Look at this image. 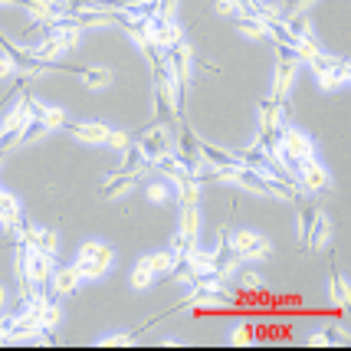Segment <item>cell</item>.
Here are the masks:
<instances>
[{
  "instance_id": "cell-20",
  "label": "cell",
  "mask_w": 351,
  "mask_h": 351,
  "mask_svg": "<svg viewBox=\"0 0 351 351\" xmlns=\"http://www.w3.org/2000/svg\"><path fill=\"white\" fill-rule=\"evenodd\" d=\"M138 263H145V266L154 273V279H158V276H171V269H174V263L178 260H174L171 250H161V253H152V256H141Z\"/></svg>"
},
{
  "instance_id": "cell-2",
  "label": "cell",
  "mask_w": 351,
  "mask_h": 351,
  "mask_svg": "<svg viewBox=\"0 0 351 351\" xmlns=\"http://www.w3.org/2000/svg\"><path fill=\"white\" fill-rule=\"evenodd\" d=\"M279 152L286 154L292 165H299L306 158H315V141L308 132L295 128V125H279Z\"/></svg>"
},
{
  "instance_id": "cell-10",
  "label": "cell",
  "mask_w": 351,
  "mask_h": 351,
  "mask_svg": "<svg viewBox=\"0 0 351 351\" xmlns=\"http://www.w3.org/2000/svg\"><path fill=\"white\" fill-rule=\"evenodd\" d=\"M138 181H141V178H135L132 171H115V174H106V184H102V197H106V200L122 197V194H128V191H132Z\"/></svg>"
},
{
  "instance_id": "cell-3",
  "label": "cell",
  "mask_w": 351,
  "mask_h": 351,
  "mask_svg": "<svg viewBox=\"0 0 351 351\" xmlns=\"http://www.w3.org/2000/svg\"><path fill=\"white\" fill-rule=\"evenodd\" d=\"M171 128L168 125H148V128H141V138H138V152H141V158L148 161V165H154L158 158H165V154H171Z\"/></svg>"
},
{
  "instance_id": "cell-42",
  "label": "cell",
  "mask_w": 351,
  "mask_h": 351,
  "mask_svg": "<svg viewBox=\"0 0 351 351\" xmlns=\"http://www.w3.org/2000/svg\"><path fill=\"white\" fill-rule=\"evenodd\" d=\"M132 338H135V332H122V335H106V338H99L95 345H106V348H122V345H132Z\"/></svg>"
},
{
  "instance_id": "cell-13",
  "label": "cell",
  "mask_w": 351,
  "mask_h": 351,
  "mask_svg": "<svg viewBox=\"0 0 351 351\" xmlns=\"http://www.w3.org/2000/svg\"><path fill=\"white\" fill-rule=\"evenodd\" d=\"M27 276L33 279V286H49V276H53V256L30 250V256H27Z\"/></svg>"
},
{
  "instance_id": "cell-38",
  "label": "cell",
  "mask_w": 351,
  "mask_h": 351,
  "mask_svg": "<svg viewBox=\"0 0 351 351\" xmlns=\"http://www.w3.org/2000/svg\"><path fill=\"white\" fill-rule=\"evenodd\" d=\"M106 145L112 148V152H125V148L132 145V135H128V132H115V128H108Z\"/></svg>"
},
{
  "instance_id": "cell-32",
  "label": "cell",
  "mask_w": 351,
  "mask_h": 351,
  "mask_svg": "<svg viewBox=\"0 0 351 351\" xmlns=\"http://www.w3.org/2000/svg\"><path fill=\"white\" fill-rule=\"evenodd\" d=\"M56 250H60V237H56L53 230H40V237H36V253L56 256Z\"/></svg>"
},
{
  "instance_id": "cell-25",
  "label": "cell",
  "mask_w": 351,
  "mask_h": 351,
  "mask_svg": "<svg viewBox=\"0 0 351 351\" xmlns=\"http://www.w3.org/2000/svg\"><path fill=\"white\" fill-rule=\"evenodd\" d=\"M289 49L295 53V60H299V62H308L312 56H319V53H322V46L315 43V36H295Z\"/></svg>"
},
{
  "instance_id": "cell-46",
  "label": "cell",
  "mask_w": 351,
  "mask_h": 351,
  "mask_svg": "<svg viewBox=\"0 0 351 351\" xmlns=\"http://www.w3.org/2000/svg\"><path fill=\"white\" fill-rule=\"evenodd\" d=\"M3 302H7V289L0 286V312H3Z\"/></svg>"
},
{
  "instance_id": "cell-11",
  "label": "cell",
  "mask_w": 351,
  "mask_h": 351,
  "mask_svg": "<svg viewBox=\"0 0 351 351\" xmlns=\"http://www.w3.org/2000/svg\"><path fill=\"white\" fill-rule=\"evenodd\" d=\"M197 148H200V158H204V161H210L214 168H240V158H237V152L217 148V145L204 141V138H197Z\"/></svg>"
},
{
  "instance_id": "cell-33",
  "label": "cell",
  "mask_w": 351,
  "mask_h": 351,
  "mask_svg": "<svg viewBox=\"0 0 351 351\" xmlns=\"http://www.w3.org/2000/svg\"><path fill=\"white\" fill-rule=\"evenodd\" d=\"M145 197L152 200V204H168L171 200V191L165 181H152L148 187H145Z\"/></svg>"
},
{
  "instance_id": "cell-43",
  "label": "cell",
  "mask_w": 351,
  "mask_h": 351,
  "mask_svg": "<svg viewBox=\"0 0 351 351\" xmlns=\"http://www.w3.org/2000/svg\"><path fill=\"white\" fill-rule=\"evenodd\" d=\"M240 286H243V289H263V276L246 269V273H240Z\"/></svg>"
},
{
  "instance_id": "cell-12",
  "label": "cell",
  "mask_w": 351,
  "mask_h": 351,
  "mask_svg": "<svg viewBox=\"0 0 351 351\" xmlns=\"http://www.w3.org/2000/svg\"><path fill=\"white\" fill-rule=\"evenodd\" d=\"M73 138H79L82 145H106V135H108V125L106 122H73L66 125Z\"/></svg>"
},
{
  "instance_id": "cell-7",
  "label": "cell",
  "mask_w": 351,
  "mask_h": 351,
  "mask_svg": "<svg viewBox=\"0 0 351 351\" xmlns=\"http://www.w3.org/2000/svg\"><path fill=\"white\" fill-rule=\"evenodd\" d=\"M53 69L79 76L86 89H106V86H112V79H115V73H112V69H106V66H69V62L60 60V62H53Z\"/></svg>"
},
{
  "instance_id": "cell-44",
  "label": "cell",
  "mask_w": 351,
  "mask_h": 351,
  "mask_svg": "<svg viewBox=\"0 0 351 351\" xmlns=\"http://www.w3.org/2000/svg\"><path fill=\"white\" fill-rule=\"evenodd\" d=\"M306 345L308 348H325V345H332V335L328 332H315V335H308Z\"/></svg>"
},
{
  "instance_id": "cell-23",
  "label": "cell",
  "mask_w": 351,
  "mask_h": 351,
  "mask_svg": "<svg viewBox=\"0 0 351 351\" xmlns=\"http://www.w3.org/2000/svg\"><path fill=\"white\" fill-rule=\"evenodd\" d=\"M79 256H95L99 263H106L108 269H112V263H115V250H112L108 243H102V240H89V243H82Z\"/></svg>"
},
{
  "instance_id": "cell-21",
  "label": "cell",
  "mask_w": 351,
  "mask_h": 351,
  "mask_svg": "<svg viewBox=\"0 0 351 351\" xmlns=\"http://www.w3.org/2000/svg\"><path fill=\"white\" fill-rule=\"evenodd\" d=\"M20 220H23V210H20L16 197H10L7 191H0V223L3 227H16Z\"/></svg>"
},
{
  "instance_id": "cell-8",
  "label": "cell",
  "mask_w": 351,
  "mask_h": 351,
  "mask_svg": "<svg viewBox=\"0 0 351 351\" xmlns=\"http://www.w3.org/2000/svg\"><path fill=\"white\" fill-rule=\"evenodd\" d=\"M184 40V30L178 27V20H152V43L161 46L165 53Z\"/></svg>"
},
{
  "instance_id": "cell-5",
  "label": "cell",
  "mask_w": 351,
  "mask_h": 351,
  "mask_svg": "<svg viewBox=\"0 0 351 351\" xmlns=\"http://www.w3.org/2000/svg\"><path fill=\"white\" fill-rule=\"evenodd\" d=\"M174 138H178V148H174V158L184 165V171L187 174H194L197 178V168L204 165V158H200V148H197V135L187 128V125L178 122V128H174Z\"/></svg>"
},
{
  "instance_id": "cell-40",
  "label": "cell",
  "mask_w": 351,
  "mask_h": 351,
  "mask_svg": "<svg viewBox=\"0 0 351 351\" xmlns=\"http://www.w3.org/2000/svg\"><path fill=\"white\" fill-rule=\"evenodd\" d=\"M335 62H338V56H328V53H319V56H312V60H308V69H312V73L319 76V73H328V69H332Z\"/></svg>"
},
{
  "instance_id": "cell-31",
  "label": "cell",
  "mask_w": 351,
  "mask_h": 351,
  "mask_svg": "<svg viewBox=\"0 0 351 351\" xmlns=\"http://www.w3.org/2000/svg\"><path fill=\"white\" fill-rule=\"evenodd\" d=\"M43 125L49 128V132H56V128H66V125H69V119H66V108H62V106H46Z\"/></svg>"
},
{
  "instance_id": "cell-35",
  "label": "cell",
  "mask_w": 351,
  "mask_h": 351,
  "mask_svg": "<svg viewBox=\"0 0 351 351\" xmlns=\"http://www.w3.org/2000/svg\"><path fill=\"white\" fill-rule=\"evenodd\" d=\"M154 282V273L152 269H148V266H145V263H138L135 266V273H132V289H148V286H152Z\"/></svg>"
},
{
  "instance_id": "cell-4",
  "label": "cell",
  "mask_w": 351,
  "mask_h": 351,
  "mask_svg": "<svg viewBox=\"0 0 351 351\" xmlns=\"http://www.w3.org/2000/svg\"><path fill=\"white\" fill-rule=\"evenodd\" d=\"M230 250L240 256V260H269L273 256V243L260 237V233H253V230H240V233H233L230 237Z\"/></svg>"
},
{
  "instance_id": "cell-9",
  "label": "cell",
  "mask_w": 351,
  "mask_h": 351,
  "mask_svg": "<svg viewBox=\"0 0 351 351\" xmlns=\"http://www.w3.org/2000/svg\"><path fill=\"white\" fill-rule=\"evenodd\" d=\"M79 273L76 266H53V276H49V289L53 295H73L79 289Z\"/></svg>"
},
{
  "instance_id": "cell-14",
  "label": "cell",
  "mask_w": 351,
  "mask_h": 351,
  "mask_svg": "<svg viewBox=\"0 0 351 351\" xmlns=\"http://www.w3.org/2000/svg\"><path fill=\"white\" fill-rule=\"evenodd\" d=\"M319 89H325V92H338V89H345L351 82V66L345 60H338L328 73H319Z\"/></svg>"
},
{
  "instance_id": "cell-39",
  "label": "cell",
  "mask_w": 351,
  "mask_h": 351,
  "mask_svg": "<svg viewBox=\"0 0 351 351\" xmlns=\"http://www.w3.org/2000/svg\"><path fill=\"white\" fill-rule=\"evenodd\" d=\"M230 345H237V348L253 345V328H250V325H233V332H230Z\"/></svg>"
},
{
  "instance_id": "cell-27",
  "label": "cell",
  "mask_w": 351,
  "mask_h": 351,
  "mask_svg": "<svg viewBox=\"0 0 351 351\" xmlns=\"http://www.w3.org/2000/svg\"><path fill=\"white\" fill-rule=\"evenodd\" d=\"M154 168L161 171V174H165V178H168L171 184L181 181L184 174H187V171H184V165L178 161V158H174V154H165V158H158V161H154Z\"/></svg>"
},
{
  "instance_id": "cell-41",
  "label": "cell",
  "mask_w": 351,
  "mask_h": 351,
  "mask_svg": "<svg viewBox=\"0 0 351 351\" xmlns=\"http://www.w3.org/2000/svg\"><path fill=\"white\" fill-rule=\"evenodd\" d=\"M141 53H145V60L152 62V69L165 62V49H161V46H154L152 40H148V43H141Z\"/></svg>"
},
{
  "instance_id": "cell-45",
  "label": "cell",
  "mask_w": 351,
  "mask_h": 351,
  "mask_svg": "<svg viewBox=\"0 0 351 351\" xmlns=\"http://www.w3.org/2000/svg\"><path fill=\"white\" fill-rule=\"evenodd\" d=\"M16 76V66L10 56H0V79H14Z\"/></svg>"
},
{
  "instance_id": "cell-18",
  "label": "cell",
  "mask_w": 351,
  "mask_h": 351,
  "mask_svg": "<svg viewBox=\"0 0 351 351\" xmlns=\"http://www.w3.org/2000/svg\"><path fill=\"white\" fill-rule=\"evenodd\" d=\"M328 295H332V302H335L338 308H345L351 302V289H348V282L341 279V273H338L335 256H332V279H328Z\"/></svg>"
},
{
  "instance_id": "cell-37",
  "label": "cell",
  "mask_w": 351,
  "mask_h": 351,
  "mask_svg": "<svg viewBox=\"0 0 351 351\" xmlns=\"http://www.w3.org/2000/svg\"><path fill=\"white\" fill-rule=\"evenodd\" d=\"M315 214H319V207H306L302 210V230H299V243L308 250V237H312V223H315Z\"/></svg>"
},
{
  "instance_id": "cell-22",
  "label": "cell",
  "mask_w": 351,
  "mask_h": 351,
  "mask_svg": "<svg viewBox=\"0 0 351 351\" xmlns=\"http://www.w3.org/2000/svg\"><path fill=\"white\" fill-rule=\"evenodd\" d=\"M73 266H76L79 279H89V282H95V279H102V276L108 273V266L106 263H99L95 256H79Z\"/></svg>"
},
{
  "instance_id": "cell-30",
  "label": "cell",
  "mask_w": 351,
  "mask_h": 351,
  "mask_svg": "<svg viewBox=\"0 0 351 351\" xmlns=\"http://www.w3.org/2000/svg\"><path fill=\"white\" fill-rule=\"evenodd\" d=\"M286 30H289L292 36H315V33H312V20H308V14L286 16Z\"/></svg>"
},
{
  "instance_id": "cell-6",
  "label": "cell",
  "mask_w": 351,
  "mask_h": 351,
  "mask_svg": "<svg viewBox=\"0 0 351 351\" xmlns=\"http://www.w3.org/2000/svg\"><path fill=\"white\" fill-rule=\"evenodd\" d=\"M332 187V174L322 168L315 158H306L299 161V181H295V191L299 194H312V191H328Z\"/></svg>"
},
{
  "instance_id": "cell-34",
  "label": "cell",
  "mask_w": 351,
  "mask_h": 351,
  "mask_svg": "<svg viewBox=\"0 0 351 351\" xmlns=\"http://www.w3.org/2000/svg\"><path fill=\"white\" fill-rule=\"evenodd\" d=\"M214 10L220 16H243V14H250V10H246V3H240V0H214Z\"/></svg>"
},
{
  "instance_id": "cell-29",
  "label": "cell",
  "mask_w": 351,
  "mask_h": 351,
  "mask_svg": "<svg viewBox=\"0 0 351 351\" xmlns=\"http://www.w3.org/2000/svg\"><path fill=\"white\" fill-rule=\"evenodd\" d=\"M266 33L273 36L276 46H292V40H295V36L286 30V20H266Z\"/></svg>"
},
{
  "instance_id": "cell-28",
  "label": "cell",
  "mask_w": 351,
  "mask_h": 351,
  "mask_svg": "<svg viewBox=\"0 0 351 351\" xmlns=\"http://www.w3.org/2000/svg\"><path fill=\"white\" fill-rule=\"evenodd\" d=\"M43 135H49V128L43 125V119H30V122L23 125V132H20V145H30V141H40Z\"/></svg>"
},
{
  "instance_id": "cell-48",
  "label": "cell",
  "mask_w": 351,
  "mask_h": 351,
  "mask_svg": "<svg viewBox=\"0 0 351 351\" xmlns=\"http://www.w3.org/2000/svg\"><path fill=\"white\" fill-rule=\"evenodd\" d=\"M0 165H3V154H0Z\"/></svg>"
},
{
  "instance_id": "cell-26",
  "label": "cell",
  "mask_w": 351,
  "mask_h": 351,
  "mask_svg": "<svg viewBox=\"0 0 351 351\" xmlns=\"http://www.w3.org/2000/svg\"><path fill=\"white\" fill-rule=\"evenodd\" d=\"M197 204H181V230L178 233H184V237H191V240H197Z\"/></svg>"
},
{
  "instance_id": "cell-47",
  "label": "cell",
  "mask_w": 351,
  "mask_h": 351,
  "mask_svg": "<svg viewBox=\"0 0 351 351\" xmlns=\"http://www.w3.org/2000/svg\"><path fill=\"white\" fill-rule=\"evenodd\" d=\"M132 3H138V0H119V7H122V10L125 7H132Z\"/></svg>"
},
{
  "instance_id": "cell-36",
  "label": "cell",
  "mask_w": 351,
  "mask_h": 351,
  "mask_svg": "<svg viewBox=\"0 0 351 351\" xmlns=\"http://www.w3.org/2000/svg\"><path fill=\"white\" fill-rule=\"evenodd\" d=\"M197 246V240H191V237H184V233H178L174 240H171V253H174V260H184L191 250Z\"/></svg>"
},
{
  "instance_id": "cell-15",
  "label": "cell",
  "mask_w": 351,
  "mask_h": 351,
  "mask_svg": "<svg viewBox=\"0 0 351 351\" xmlns=\"http://www.w3.org/2000/svg\"><path fill=\"white\" fill-rule=\"evenodd\" d=\"M328 243H332V217L319 207L315 223H312V237H308V250H325Z\"/></svg>"
},
{
  "instance_id": "cell-16",
  "label": "cell",
  "mask_w": 351,
  "mask_h": 351,
  "mask_svg": "<svg viewBox=\"0 0 351 351\" xmlns=\"http://www.w3.org/2000/svg\"><path fill=\"white\" fill-rule=\"evenodd\" d=\"M119 23H122V30L135 40L138 46L141 43H148L152 40V20H141V16H128V14H122L119 16Z\"/></svg>"
},
{
  "instance_id": "cell-24",
  "label": "cell",
  "mask_w": 351,
  "mask_h": 351,
  "mask_svg": "<svg viewBox=\"0 0 351 351\" xmlns=\"http://www.w3.org/2000/svg\"><path fill=\"white\" fill-rule=\"evenodd\" d=\"M174 187H178V200H181V204H197L200 181L194 178V174H184L181 181H174Z\"/></svg>"
},
{
  "instance_id": "cell-1",
  "label": "cell",
  "mask_w": 351,
  "mask_h": 351,
  "mask_svg": "<svg viewBox=\"0 0 351 351\" xmlns=\"http://www.w3.org/2000/svg\"><path fill=\"white\" fill-rule=\"evenodd\" d=\"M299 66H302V62L295 60V53H292L289 46H276L273 99H276V102H282V108H286V99H289L292 82H295V76H299Z\"/></svg>"
},
{
  "instance_id": "cell-19",
  "label": "cell",
  "mask_w": 351,
  "mask_h": 351,
  "mask_svg": "<svg viewBox=\"0 0 351 351\" xmlns=\"http://www.w3.org/2000/svg\"><path fill=\"white\" fill-rule=\"evenodd\" d=\"M237 30L243 33V36H250V40H256V43L269 40V33H266V23H263L260 16H253V14L237 16Z\"/></svg>"
},
{
  "instance_id": "cell-17",
  "label": "cell",
  "mask_w": 351,
  "mask_h": 351,
  "mask_svg": "<svg viewBox=\"0 0 351 351\" xmlns=\"http://www.w3.org/2000/svg\"><path fill=\"white\" fill-rule=\"evenodd\" d=\"M30 53H33V56H36L40 62H46V66L53 69V62H60V56L66 53V49H62L60 36H53V33H49V36H46V40H43L40 46H33Z\"/></svg>"
}]
</instances>
